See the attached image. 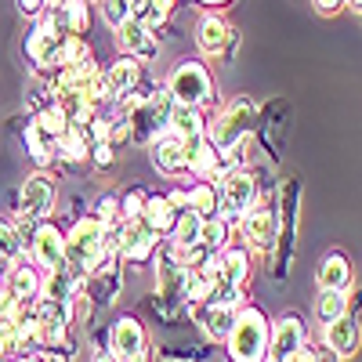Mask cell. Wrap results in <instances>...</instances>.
Here are the masks:
<instances>
[{"instance_id": "cell-1", "label": "cell", "mask_w": 362, "mask_h": 362, "mask_svg": "<svg viewBox=\"0 0 362 362\" xmlns=\"http://www.w3.org/2000/svg\"><path fill=\"white\" fill-rule=\"evenodd\" d=\"M257 116H261L257 102L247 98V95H239V98H232L228 105H221L214 116L206 119V141L214 145L221 156H228V153H235L239 145H247L254 138Z\"/></svg>"}, {"instance_id": "cell-2", "label": "cell", "mask_w": 362, "mask_h": 362, "mask_svg": "<svg viewBox=\"0 0 362 362\" xmlns=\"http://www.w3.org/2000/svg\"><path fill=\"white\" fill-rule=\"evenodd\" d=\"M268 337H272V319L247 300L225 337L228 362H268Z\"/></svg>"}, {"instance_id": "cell-3", "label": "cell", "mask_w": 362, "mask_h": 362, "mask_svg": "<svg viewBox=\"0 0 362 362\" xmlns=\"http://www.w3.org/2000/svg\"><path fill=\"white\" fill-rule=\"evenodd\" d=\"M170 105H174V98H170L167 83L153 87L145 98H138L134 105H127L124 109V119H127V131H131V145H145V148L153 145L167 131Z\"/></svg>"}, {"instance_id": "cell-4", "label": "cell", "mask_w": 362, "mask_h": 362, "mask_svg": "<svg viewBox=\"0 0 362 362\" xmlns=\"http://www.w3.org/2000/svg\"><path fill=\"white\" fill-rule=\"evenodd\" d=\"M102 257H105V225L95 214H80L66 228V264L90 276Z\"/></svg>"}, {"instance_id": "cell-5", "label": "cell", "mask_w": 362, "mask_h": 362, "mask_svg": "<svg viewBox=\"0 0 362 362\" xmlns=\"http://www.w3.org/2000/svg\"><path fill=\"white\" fill-rule=\"evenodd\" d=\"M167 90L174 102H185V105H196V109H210L218 105V83L210 76L203 58H185L177 62L170 80H167Z\"/></svg>"}, {"instance_id": "cell-6", "label": "cell", "mask_w": 362, "mask_h": 362, "mask_svg": "<svg viewBox=\"0 0 362 362\" xmlns=\"http://www.w3.org/2000/svg\"><path fill=\"white\" fill-rule=\"evenodd\" d=\"M218 196H221V218H228L232 225L247 214L250 206H257L264 199L261 192V177L250 167H228L214 177Z\"/></svg>"}, {"instance_id": "cell-7", "label": "cell", "mask_w": 362, "mask_h": 362, "mask_svg": "<svg viewBox=\"0 0 362 362\" xmlns=\"http://www.w3.org/2000/svg\"><path fill=\"white\" fill-rule=\"evenodd\" d=\"M235 232L243 239V247L250 254H268L279 247V235H283V214L276 210V203L261 199L257 206H250L243 218L235 221Z\"/></svg>"}, {"instance_id": "cell-8", "label": "cell", "mask_w": 362, "mask_h": 362, "mask_svg": "<svg viewBox=\"0 0 362 362\" xmlns=\"http://www.w3.org/2000/svg\"><path fill=\"white\" fill-rule=\"evenodd\" d=\"M58 203V181H54V170H33L22 189H18V218H29V221H44L51 218V210Z\"/></svg>"}, {"instance_id": "cell-9", "label": "cell", "mask_w": 362, "mask_h": 362, "mask_svg": "<svg viewBox=\"0 0 362 362\" xmlns=\"http://www.w3.org/2000/svg\"><path fill=\"white\" fill-rule=\"evenodd\" d=\"M25 257L33 261L40 272L62 268L66 264V232L58 228L51 218L37 221L33 232H29V239H25Z\"/></svg>"}, {"instance_id": "cell-10", "label": "cell", "mask_w": 362, "mask_h": 362, "mask_svg": "<svg viewBox=\"0 0 362 362\" xmlns=\"http://www.w3.org/2000/svg\"><path fill=\"white\" fill-rule=\"evenodd\" d=\"M69 33H58V29L47 22V18H37L33 29H29V37H25V54H29V62H33L40 73H54V69H62V44H66Z\"/></svg>"}, {"instance_id": "cell-11", "label": "cell", "mask_w": 362, "mask_h": 362, "mask_svg": "<svg viewBox=\"0 0 362 362\" xmlns=\"http://www.w3.org/2000/svg\"><path fill=\"white\" fill-rule=\"evenodd\" d=\"M308 341V326L300 312H283L272 319V337H268V362H290V355Z\"/></svg>"}, {"instance_id": "cell-12", "label": "cell", "mask_w": 362, "mask_h": 362, "mask_svg": "<svg viewBox=\"0 0 362 362\" xmlns=\"http://www.w3.org/2000/svg\"><path fill=\"white\" fill-rule=\"evenodd\" d=\"M109 351L119 362H131L138 355H148V329L138 315H119L109 326Z\"/></svg>"}, {"instance_id": "cell-13", "label": "cell", "mask_w": 362, "mask_h": 362, "mask_svg": "<svg viewBox=\"0 0 362 362\" xmlns=\"http://www.w3.org/2000/svg\"><path fill=\"white\" fill-rule=\"evenodd\" d=\"M192 37H196V47L206 54V58H218L228 51V44L235 40V29L228 25V18L221 11H203L196 18V29H192Z\"/></svg>"}, {"instance_id": "cell-14", "label": "cell", "mask_w": 362, "mask_h": 362, "mask_svg": "<svg viewBox=\"0 0 362 362\" xmlns=\"http://www.w3.org/2000/svg\"><path fill=\"white\" fill-rule=\"evenodd\" d=\"M163 243V235L148 232L138 218L134 221H124V235H119V261L124 264H145Z\"/></svg>"}, {"instance_id": "cell-15", "label": "cell", "mask_w": 362, "mask_h": 362, "mask_svg": "<svg viewBox=\"0 0 362 362\" xmlns=\"http://www.w3.org/2000/svg\"><path fill=\"white\" fill-rule=\"evenodd\" d=\"M326 351H334L341 362L344 358H351L358 348H362V322L348 312V315H341L337 322H329V326H322V341H319Z\"/></svg>"}, {"instance_id": "cell-16", "label": "cell", "mask_w": 362, "mask_h": 362, "mask_svg": "<svg viewBox=\"0 0 362 362\" xmlns=\"http://www.w3.org/2000/svg\"><path fill=\"white\" fill-rule=\"evenodd\" d=\"M102 73H105V83H109L112 102H124L131 90H138L141 80H145V66L138 62V58H131V54H119L116 62L102 66Z\"/></svg>"}, {"instance_id": "cell-17", "label": "cell", "mask_w": 362, "mask_h": 362, "mask_svg": "<svg viewBox=\"0 0 362 362\" xmlns=\"http://www.w3.org/2000/svg\"><path fill=\"white\" fill-rule=\"evenodd\" d=\"M116 44H119V51H124V54L138 58L141 66H145V62H153V58L160 54V40H156V33H153V29H145L141 22H134V18H127L124 25L116 29Z\"/></svg>"}, {"instance_id": "cell-18", "label": "cell", "mask_w": 362, "mask_h": 362, "mask_svg": "<svg viewBox=\"0 0 362 362\" xmlns=\"http://www.w3.org/2000/svg\"><path fill=\"white\" fill-rule=\"evenodd\" d=\"M315 286L319 290H341V293H351L355 286V268H351V257L344 250H329L319 268H315Z\"/></svg>"}, {"instance_id": "cell-19", "label": "cell", "mask_w": 362, "mask_h": 362, "mask_svg": "<svg viewBox=\"0 0 362 362\" xmlns=\"http://www.w3.org/2000/svg\"><path fill=\"white\" fill-rule=\"evenodd\" d=\"M221 170H225L221 167V153L206 141V134L185 141V174H192L196 181H214Z\"/></svg>"}, {"instance_id": "cell-20", "label": "cell", "mask_w": 362, "mask_h": 362, "mask_svg": "<svg viewBox=\"0 0 362 362\" xmlns=\"http://www.w3.org/2000/svg\"><path fill=\"white\" fill-rule=\"evenodd\" d=\"M148 160H153L156 174H163V177L185 174V141L170 131H163L153 145H148Z\"/></svg>"}, {"instance_id": "cell-21", "label": "cell", "mask_w": 362, "mask_h": 362, "mask_svg": "<svg viewBox=\"0 0 362 362\" xmlns=\"http://www.w3.org/2000/svg\"><path fill=\"white\" fill-rule=\"evenodd\" d=\"M156 290L163 300H181L185 293V264L170 247L156 254Z\"/></svg>"}, {"instance_id": "cell-22", "label": "cell", "mask_w": 362, "mask_h": 362, "mask_svg": "<svg viewBox=\"0 0 362 362\" xmlns=\"http://www.w3.org/2000/svg\"><path fill=\"white\" fill-rule=\"evenodd\" d=\"M40 279H44V272L29 261V257H18V261H11V268H8V290H11V297H18V300H25V305H33V300L40 297Z\"/></svg>"}, {"instance_id": "cell-23", "label": "cell", "mask_w": 362, "mask_h": 362, "mask_svg": "<svg viewBox=\"0 0 362 362\" xmlns=\"http://www.w3.org/2000/svg\"><path fill=\"white\" fill-rule=\"evenodd\" d=\"M206 119H210L206 109L174 102V105H170V116H167V131L177 134L181 141H192V138H203V134H206Z\"/></svg>"}, {"instance_id": "cell-24", "label": "cell", "mask_w": 362, "mask_h": 362, "mask_svg": "<svg viewBox=\"0 0 362 362\" xmlns=\"http://www.w3.org/2000/svg\"><path fill=\"white\" fill-rule=\"evenodd\" d=\"M177 214L181 210L167 199V192H148V199H145V210H141V225L148 228V232H156V235H170V228H174V221H177Z\"/></svg>"}, {"instance_id": "cell-25", "label": "cell", "mask_w": 362, "mask_h": 362, "mask_svg": "<svg viewBox=\"0 0 362 362\" xmlns=\"http://www.w3.org/2000/svg\"><path fill=\"white\" fill-rule=\"evenodd\" d=\"M232 243H235V225H232L228 218H221V214L203 218V228H199V247H203V250L221 254V250L232 247Z\"/></svg>"}, {"instance_id": "cell-26", "label": "cell", "mask_w": 362, "mask_h": 362, "mask_svg": "<svg viewBox=\"0 0 362 362\" xmlns=\"http://www.w3.org/2000/svg\"><path fill=\"white\" fill-rule=\"evenodd\" d=\"M22 141H25V148H29V156H33V163L40 167V170H51L54 163H58V153H54V138L51 134H44L33 119L25 124V131H22Z\"/></svg>"}, {"instance_id": "cell-27", "label": "cell", "mask_w": 362, "mask_h": 362, "mask_svg": "<svg viewBox=\"0 0 362 362\" xmlns=\"http://www.w3.org/2000/svg\"><path fill=\"white\" fill-rule=\"evenodd\" d=\"M54 153H58V160L62 163H90V141L83 138V131L76 127V124H69L66 127V134H58L54 138Z\"/></svg>"}, {"instance_id": "cell-28", "label": "cell", "mask_w": 362, "mask_h": 362, "mask_svg": "<svg viewBox=\"0 0 362 362\" xmlns=\"http://www.w3.org/2000/svg\"><path fill=\"white\" fill-rule=\"evenodd\" d=\"M189 312H192V315H203L206 337L218 341V344H225L228 329L235 326V315H239V308H203V305H189Z\"/></svg>"}, {"instance_id": "cell-29", "label": "cell", "mask_w": 362, "mask_h": 362, "mask_svg": "<svg viewBox=\"0 0 362 362\" xmlns=\"http://www.w3.org/2000/svg\"><path fill=\"white\" fill-rule=\"evenodd\" d=\"M174 4L177 0H131V18L156 33V29L167 25V18L174 15Z\"/></svg>"}, {"instance_id": "cell-30", "label": "cell", "mask_w": 362, "mask_h": 362, "mask_svg": "<svg viewBox=\"0 0 362 362\" xmlns=\"http://www.w3.org/2000/svg\"><path fill=\"white\" fill-rule=\"evenodd\" d=\"M199 228H203V218L196 214V210H181L174 228H170V250H189V247H199Z\"/></svg>"}, {"instance_id": "cell-31", "label": "cell", "mask_w": 362, "mask_h": 362, "mask_svg": "<svg viewBox=\"0 0 362 362\" xmlns=\"http://www.w3.org/2000/svg\"><path fill=\"white\" fill-rule=\"evenodd\" d=\"M185 192H189V206H185V210H196L199 218L221 214V196H218V185H214V181H192Z\"/></svg>"}, {"instance_id": "cell-32", "label": "cell", "mask_w": 362, "mask_h": 362, "mask_svg": "<svg viewBox=\"0 0 362 362\" xmlns=\"http://www.w3.org/2000/svg\"><path fill=\"white\" fill-rule=\"evenodd\" d=\"M348 312H351V297L348 293H341V290H319V297H315V322L319 326L337 322Z\"/></svg>"}, {"instance_id": "cell-33", "label": "cell", "mask_w": 362, "mask_h": 362, "mask_svg": "<svg viewBox=\"0 0 362 362\" xmlns=\"http://www.w3.org/2000/svg\"><path fill=\"white\" fill-rule=\"evenodd\" d=\"M66 15V33L69 37H87L90 29V0H62Z\"/></svg>"}, {"instance_id": "cell-34", "label": "cell", "mask_w": 362, "mask_h": 362, "mask_svg": "<svg viewBox=\"0 0 362 362\" xmlns=\"http://www.w3.org/2000/svg\"><path fill=\"white\" fill-rule=\"evenodd\" d=\"M33 124H37L44 134L58 138V134H66V127H69V116H66V109L58 105V102H47V105H40V109H37Z\"/></svg>"}, {"instance_id": "cell-35", "label": "cell", "mask_w": 362, "mask_h": 362, "mask_svg": "<svg viewBox=\"0 0 362 362\" xmlns=\"http://www.w3.org/2000/svg\"><path fill=\"white\" fill-rule=\"evenodd\" d=\"M18 257H25V239H22L18 225L15 221H0V261L11 264Z\"/></svg>"}, {"instance_id": "cell-36", "label": "cell", "mask_w": 362, "mask_h": 362, "mask_svg": "<svg viewBox=\"0 0 362 362\" xmlns=\"http://www.w3.org/2000/svg\"><path fill=\"white\" fill-rule=\"evenodd\" d=\"M145 199H148V192H145L141 185H131V189L119 192V221H134V218H141Z\"/></svg>"}, {"instance_id": "cell-37", "label": "cell", "mask_w": 362, "mask_h": 362, "mask_svg": "<svg viewBox=\"0 0 362 362\" xmlns=\"http://www.w3.org/2000/svg\"><path fill=\"white\" fill-rule=\"evenodd\" d=\"M98 11H102L105 25L119 29V25L131 18V0H98Z\"/></svg>"}, {"instance_id": "cell-38", "label": "cell", "mask_w": 362, "mask_h": 362, "mask_svg": "<svg viewBox=\"0 0 362 362\" xmlns=\"http://www.w3.org/2000/svg\"><path fill=\"white\" fill-rule=\"evenodd\" d=\"M102 225H112V221H119V192H105V196H98V203H95V210H90Z\"/></svg>"}, {"instance_id": "cell-39", "label": "cell", "mask_w": 362, "mask_h": 362, "mask_svg": "<svg viewBox=\"0 0 362 362\" xmlns=\"http://www.w3.org/2000/svg\"><path fill=\"white\" fill-rule=\"evenodd\" d=\"M90 163H95L98 170L112 167V163H116V145H112V141H98V145H90Z\"/></svg>"}, {"instance_id": "cell-40", "label": "cell", "mask_w": 362, "mask_h": 362, "mask_svg": "<svg viewBox=\"0 0 362 362\" xmlns=\"http://www.w3.org/2000/svg\"><path fill=\"white\" fill-rule=\"evenodd\" d=\"M15 4H18V11L25 15V18H44V11H47V0H15Z\"/></svg>"}, {"instance_id": "cell-41", "label": "cell", "mask_w": 362, "mask_h": 362, "mask_svg": "<svg viewBox=\"0 0 362 362\" xmlns=\"http://www.w3.org/2000/svg\"><path fill=\"white\" fill-rule=\"evenodd\" d=\"M290 362H319V344H315V341H305V344L290 355Z\"/></svg>"}, {"instance_id": "cell-42", "label": "cell", "mask_w": 362, "mask_h": 362, "mask_svg": "<svg viewBox=\"0 0 362 362\" xmlns=\"http://www.w3.org/2000/svg\"><path fill=\"white\" fill-rule=\"evenodd\" d=\"M312 4H315L319 15H337V11H344V0H312Z\"/></svg>"}, {"instance_id": "cell-43", "label": "cell", "mask_w": 362, "mask_h": 362, "mask_svg": "<svg viewBox=\"0 0 362 362\" xmlns=\"http://www.w3.org/2000/svg\"><path fill=\"white\" fill-rule=\"evenodd\" d=\"M167 199H170L177 210H185V206H189V192H185V189H170V192H167Z\"/></svg>"}, {"instance_id": "cell-44", "label": "cell", "mask_w": 362, "mask_h": 362, "mask_svg": "<svg viewBox=\"0 0 362 362\" xmlns=\"http://www.w3.org/2000/svg\"><path fill=\"white\" fill-rule=\"evenodd\" d=\"M199 8H206V11H221V8H228L232 0H196Z\"/></svg>"}, {"instance_id": "cell-45", "label": "cell", "mask_w": 362, "mask_h": 362, "mask_svg": "<svg viewBox=\"0 0 362 362\" xmlns=\"http://www.w3.org/2000/svg\"><path fill=\"white\" fill-rule=\"evenodd\" d=\"M319 362H341V358H337V355H334V351H326V348H322V344H319Z\"/></svg>"}, {"instance_id": "cell-46", "label": "cell", "mask_w": 362, "mask_h": 362, "mask_svg": "<svg viewBox=\"0 0 362 362\" xmlns=\"http://www.w3.org/2000/svg\"><path fill=\"white\" fill-rule=\"evenodd\" d=\"M90 362H119V358H116L112 351H98V355H95V358H90Z\"/></svg>"}, {"instance_id": "cell-47", "label": "cell", "mask_w": 362, "mask_h": 362, "mask_svg": "<svg viewBox=\"0 0 362 362\" xmlns=\"http://www.w3.org/2000/svg\"><path fill=\"white\" fill-rule=\"evenodd\" d=\"M344 8L355 11V15H362V0H344Z\"/></svg>"}, {"instance_id": "cell-48", "label": "cell", "mask_w": 362, "mask_h": 362, "mask_svg": "<svg viewBox=\"0 0 362 362\" xmlns=\"http://www.w3.org/2000/svg\"><path fill=\"white\" fill-rule=\"evenodd\" d=\"M131 362H153V358H148V355H138V358H131Z\"/></svg>"}]
</instances>
